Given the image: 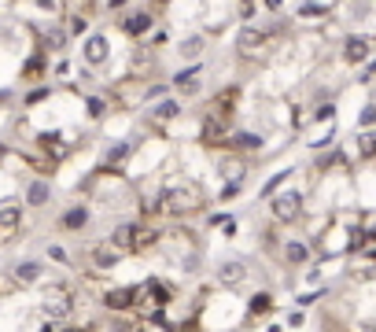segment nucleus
Masks as SVG:
<instances>
[{
  "label": "nucleus",
  "mask_w": 376,
  "mask_h": 332,
  "mask_svg": "<svg viewBox=\"0 0 376 332\" xmlns=\"http://www.w3.org/2000/svg\"><path fill=\"white\" fill-rule=\"evenodd\" d=\"M248 262L243 259H225V262H218L214 266V288H222V292H236L243 280H248Z\"/></svg>",
  "instance_id": "obj_13"
},
{
  "label": "nucleus",
  "mask_w": 376,
  "mask_h": 332,
  "mask_svg": "<svg viewBox=\"0 0 376 332\" xmlns=\"http://www.w3.org/2000/svg\"><path fill=\"white\" fill-rule=\"evenodd\" d=\"M240 100H243V89H240V85H222V89H218V93H214L211 100H206V107H203V111L222 114V119H236Z\"/></svg>",
  "instance_id": "obj_14"
},
{
  "label": "nucleus",
  "mask_w": 376,
  "mask_h": 332,
  "mask_svg": "<svg viewBox=\"0 0 376 332\" xmlns=\"http://www.w3.org/2000/svg\"><path fill=\"white\" fill-rule=\"evenodd\" d=\"M303 325H306V314L303 310H292L288 314V329H303Z\"/></svg>",
  "instance_id": "obj_39"
},
{
  "label": "nucleus",
  "mask_w": 376,
  "mask_h": 332,
  "mask_svg": "<svg viewBox=\"0 0 376 332\" xmlns=\"http://www.w3.org/2000/svg\"><path fill=\"white\" fill-rule=\"evenodd\" d=\"M262 148H266V137L255 133V130H236V133L229 137V144H225V151H232V156H243V159L262 156Z\"/></svg>",
  "instance_id": "obj_19"
},
{
  "label": "nucleus",
  "mask_w": 376,
  "mask_h": 332,
  "mask_svg": "<svg viewBox=\"0 0 376 332\" xmlns=\"http://www.w3.org/2000/svg\"><path fill=\"white\" fill-rule=\"evenodd\" d=\"M361 259H366V262H369V266H373V270H376V248H369V251H366V255H361Z\"/></svg>",
  "instance_id": "obj_41"
},
{
  "label": "nucleus",
  "mask_w": 376,
  "mask_h": 332,
  "mask_svg": "<svg viewBox=\"0 0 376 332\" xmlns=\"http://www.w3.org/2000/svg\"><path fill=\"white\" fill-rule=\"evenodd\" d=\"M373 78H376V59H373V63H366V67L358 70V85H369Z\"/></svg>",
  "instance_id": "obj_38"
},
{
  "label": "nucleus",
  "mask_w": 376,
  "mask_h": 332,
  "mask_svg": "<svg viewBox=\"0 0 376 332\" xmlns=\"http://www.w3.org/2000/svg\"><path fill=\"white\" fill-rule=\"evenodd\" d=\"M163 4H126L119 11V19H114V27L119 33H126L129 41H144V37L159 27V15H163Z\"/></svg>",
  "instance_id": "obj_3"
},
{
  "label": "nucleus",
  "mask_w": 376,
  "mask_h": 332,
  "mask_svg": "<svg viewBox=\"0 0 376 332\" xmlns=\"http://www.w3.org/2000/svg\"><path fill=\"white\" fill-rule=\"evenodd\" d=\"M22 203L30 211H45L52 203V181L48 177H30V181H26V193H22Z\"/></svg>",
  "instance_id": "obj_24"
},
{
  "label": "nucleus",
  "mask_w": 376,
  "mask_h": 332,
  "mask_svg": "<svg viewBox=\"0 0 376 332\" xmlns=\"http://www.w3.org/2000/svg\"><path fill=\"white\" fill-rule=\"evenodd\" d=\"M111 96H103V93H89L85 96V114H89V122H103L111 114Z\"/></svg>",
  "instance_id": "obj_26"
},
{
  "label": "nucleus",
  "mask_w": 376,
  "mask_h": 332,
  "mask_svg": "<svg viewBox=\"0 0 376 332\" xmlns=\"http://www.w3.org/2000/svg\"><path fill=\"white\" fill-rule=\"evenodd\" d=\"M266 332H288V329H284V325H277V322H273V325H269Z\"/></svg>",
  "instance_id": "obj_42"
},
{
  "label": "nucleus",
  "mask_w": 376,
  "mask_h": 332,
  "mask_svg": "<svg viewBox=\"0 0 376 332\" xmlns=\"http://www.w3.org/2000/svg\"><path fill=\"white\" fill-rule=\"evenodd\" d=\"M82 63H85V70H103L111 63V37L103 30H93L82 41Z\"/></svg>",
  "instance_id": "obj_9"
},
{
  "label": "nucleus",
  "mask_w": 376,
  "mask_h": 332,
  "mask_svg": "<svg viewBox=\"0 0 376 332\" xmlns=\"http://www.w3.org/2000/svg\"><path fill=\"white\" fill-rule=\"evenodd\" d=\"M358 130H376V104H373V100L358 114Z\"/></svg>",
  "instance_id": "obj_34"
},
{
  "label": "nucleus",
  "mask_w": 376,
  "mask_h": 332,
  "mask_svg": "<svg viewBox=\"0 0 376 332\" xmlns=\"http://www.w3.org/2000/svg\"><path fill=\"white\" fill-rule=\"evenodd\" d=\"M214 170L222 174V181H248V174H251V159H243V156H232V151H222V156L214 159Z\"/></svg>",
  "instance_id": "obj_20"
},
{
  "label": "nucleus",
  "mask_w": 376,
  "mask_h": 332,
  "mask_svg": "<svg viewBox=\"0 0 376 332\" xmlns=\"http://www.w3.org/2000/svg\"><path fill=\"white\" fill-rule=\"evenodd\" d=\"M292 174H295L292 166H288V170H277V174L269 177V181H266L262 188H258V199H266V203H269L277 193H284V188H288V181H292Z\"/></svg>",
  "instance_id": "obj_27"
},
{
  "label": "nucleus",
  "mask_w": 376,
  "mask_h": 332,
  "mask_svg": "<svg viewBox=\"0 0 376 332\" xmlns=\"http://www.w3.org/2000/svg\"><path fill=\"white\" fill-rule=\"evenodd\" d=\"M200 89H203V63H188V67H181L177 74H170V93L181 104L200 96Z\"/></svg>",
  "instance_id": "obj_10"
},
{
  "label": "nucleus",
  "mask_w": 376,
  "mask_h": 332,
  "mask_svg": "<svg viewBox=\"0 0 376 332\" xmlns=\"http://www.w3.org/2000/svg\"><path fill=\"white\" fill-rule=\"evenodd\" d=\"M354 148H358V159L361 163H376V130H358Z\"/></svg>",
  "instance_id": "obj_28"
},
{
  "label": "nucleus",
  "mask_w": 376,
  "mask_h": 332,
  "mask_svg": "<svg viewBox=\"0 0 376 332\" xmlns=\"http://www.w3.org/2000/svg\"><path fill=\"white\" fill-rule=\"evenodd\" d=\"M203 52H206V33H203V30L188 33L185 41L177 45V56H181V59H188V63H196V59H200Z\"/></svg>",
  "instance_id": "obj_25"
},
{
  "label": "nucleus",
  "mask_w": 376,
  "mask_h": 332,
  "mask_svg": "<svg viewBox=\"0 0 376 332\" xmlns=\"http://www.w3.org/2000/svg\"><path fill=\"white\" fill-rule=\"evenodd\" d=\"M284 236H288V233H280V225H266V229H262V251L277 255L280 244H284Z\"/></svg>",
  "instance_id": "obj_31"
},
{
  "label": "nucleus",
  "mask_w": 376,
  "mask_h": 332,
  "mask_svg": "<svg viewBox=\"0 0 376 332\" xmlns=\"http://www.w3.org/2000/svg\"><path fill=\"white\" fill-rule=\"evenodd\" d=\"M273 306H277V299H273V292H269V288L251 292V296H248V306H243V332L258 329V322H266V317L273 314Z\"/></svg>",
  "instance_id": "obj_11"
},
{
  "label": "nucleus",
  "mask_w": 376,
  "mask_h": 332,
  "mask_svg": "<svg viewBox=\"0 0 376 332\" xmlns=\"http://www.w3.org/2000/svg\"><path fill=\"white\" fill-rule=\"evenodd\" d=\"M232 133H236V119H222V114L203 111L200 114V126H196V144L203 151H225Z\"/></svg>",
  "instance_id": "obj_4"
},
{
  "label": "nucleus",
  "mask_w": 376,
  "mask_h": 332,
  "mask_svg": "<svg viewBox=\"0 0 376 332\" xmlns=\"http://www.w3.org/2000/svg\"><path fill=\"white\" fill-rule=\"evenodd\" d=\"M45 70H48V52H41V48H37V52L22 63V78H26V82H33V78H41Z\"/></svg>",
  "instance_id": "obj_29"
},
{
  "label": "nucleus",
  "mask_w": 376,
  "mask_h": 332,
  "mask_svg": "<svg viewBox=\"0 0 376 332\" xmlns=\"http://www.w3.org/2000/svg\"><path fill=\"white\" fill-rule=\"evenodd\" d=\"M85 259H89V266H93L96 273H107V270H114V266H122V262H126V255H122L119 248H114L107 236H103V240H96V244H89Z\"/></svg>",
  "instance_id": "obj_12"
},
{
  "label": "nucleus",
  "mask_w": 376,
  "mask_h": 332,
  "mask_svg": "<svg viewBox=\"0 0 376 332\" xmlns=\"http://www.w3.org/2000/svg\"><path fill=\"white\" fill-rule=\"evenodd\" d=\"M325 296H329L325 288H317V292H299V296H295V303H299V306H314V303H321Z\"/></svg>",
  "instance_id": "obj_37"
},
{
  "label": "nucleus",
  "mask_w": 376,
  "mask_h": 332,
  "mask_svg": "<svg viewBox=\"0 0 376 332\" xmlns=\"http://www.w3.org/2000/svg\"><path fill=\"white\" fill-rule=\"evenodd\" d=\"M177 299V285L174 280H166V277H148L144 280V303H151L155 310H166Z\"/></svg>",
  "instance_id": "obj_16"
},
{
  "label": "nucleus",
  "mask_w": 376,
  "mask_h": 332,
  "mask_svg": "<svg viewBox=\"0 0 376 332\" xmlns=\"http://www.w3.org/2000/svg\"><path fill=\"white\" fill-rule=\"evenodd\" d=\"M269 207V218H273V225L288 229L295 222H303L306 214V193H299V188H284V193H277L273 199L266 203Z\"/></svg>",
  "instance_id": "obj_5"
},
{
  "label": "nucleus",
  "mask_w": 376,
  "mask_h": 332,
  "mask_svg": "<svg viewBox=\"0 0 376 332\" xmlns=\"http://www.w3.org/2000/svg\"><path fill=\"white\" fill-rule=\"evenodd\" d=\"M22 236V207L19 203H4L0 207V248Z\"/></svg>",
  "instance_id": "obj_22"
},
{
  "label": "nucleus",
  "mask_w": 376,
  "mask_h": 332,
  "mask_svg": "<svg viewBox=\"0 0 376 332\" xmlns=\"http://www.w3.org/2000/svg\"><path fill=\"white\" fill-rule=\"evenodd\" d=\"M52 93H56V85H41V89H30V93L22 96V104H26V107H37V104H45V100H48Z\"/></svg>",
  "instance_id": "obj_32"
},
{
  "label": "nucleus",
  "mask_w": 376,
  "mask_h": 332,
  "mask_svg": "<svg viewBox=\"0 0 376 332\" xmlns=\"http://www.w3.org/2000/svg\"><path fill=\"white\" fill-rule=\"evenodd\" d=\"M336 11H340L336 4H299L295 15L299 19H329V15H336Z\"/></svg>",
  "instance_id": "obj_30"
},
{
  "label": "nucleus",
  "mask_w": 376,
  "mask_h": 332,
  "mask_svg": "<svg viewBox=\"0 0 376 332\" xmlns=\"http://www.w3.org/2000/svg\"><path fill=\"white\" fill-rule=\"evenodd\" d=\"M361 332H376V325H366V329H361Z\"/></svg>",
  "instance_id": "obj_43"
},
{
  "label": "nucleus",
  "mask_w": 376,
  "mask_h": 332,
  "mask_svg": "<svg viewBox=\"0 0 376 332\" xmlns=\"http://www.w3.org/2000/svg\"><path fill=\"white\" fill-rule=\"evenodd\" d=\"M222 233H225V236H236V218H229V222L222 225Z\"/></svg>",
  "instance_id": "obj_40"
},
{
  "label": "nucleus",
  "mask_w": 376,
  "mask_h": 332,
  "mask_svg": "<svg viewBox=\"0 0 376 332\" xmlns=\"http://www.w3.org/2000/svg\"><path fill=\"white\" fill-rule=\"evenodd\" d=\"M89 222H93V207H89V203H70V207L59 214L63 233H85Z\"/></svg>",
  "instance_id": "obj_23"
},
{
  "label": "nucleus",
  "mask_w": 376,
  "mask_h": 332,
  "mask_svg": "<svg viewBox=\"0 0 376 332\" xmlns=\"http://www.w3.org/2000/svg\"><path fill=\"white\" fill-rule=\"evenodd\" d=\"M288 37V22H240L236 30V41H232V48H236V56L243 63H262L269 59L280 48V41Z\"/></svg>",
  "instance_id": "obj_2"
},
{
  "label": "nucleus",
  "mask_w": 376,
  "mask_h": 332,
  "mask_svg": "<svg viewBox=\"0 0 376 332\" xmlns=\"http://www.w3.org/2000/svg\"><path fill=\"white\" fill-rule=\"evenodd\" d=\"M45 255H48V259L56 262V266H70V251L63 248V244H48V248H45Z\"/></svg>",
  "instance_id": "obj_35"
},
{
  "label": "nucleus",
  "mask_w": 376,
  "mask_h": 332,
  "mask_svg": "<svg viewBox=\"0 0 376 332\" xmlns=\"http://www.w3.org/2000/svg\"><path fill=\"white\" fill-rule=\"evenodd\" d=\"M45 273H48V266L41 259H19V262L8 266V277L15 280L19 288H30V285H37V280H45Z\"/></svg>",
  "instance_id": "obj_17"
},
{
  "label": "nucleus",
  "mask_w": 376,
  "mask_h": 332,
  "mask_svg": "<svg viewBox=\"0 0 376 332\" xmlns=\"http://www.w3.org/2000/svg\"><path fill=\"white\" fill-rule=\"evenodd\" d=\"M277 262L284 270H306V266L314 262V248H310V240H303V236H284Z\"/></svg>",
  "instance_id": "obj_8"
},
{
  "label": "nucleus",
  "mask_w": 376,
  "mask_h": 332,
  "mask_svg": "<svg viewBox=\"0 0 376 332\" xmlns=\"http://www.w3.org/2000/svg\"><path fill=\"white\" fill-rule=\"evenodd\" d=\"M174 332H203V317H196V314L181 317V322H177V329H174Z\"/></svg>",
  "instance_id": "obj_36"
},
{
  "label": "nucleus",
  "mask_w": 376,
  "mask_h": 332,
  "mask_svg": "<svg viewBox=\"0 0 376 332\" xmlns=\"http://www.w3.org/2000/svg\"><path fill=\"white\" fill-rule=\"evenodd\" d=\"M306 151H314V156H321V151L336 148V122H310L306 133L299 137Z\"/></svg>",
  "instance_id": "obj_15"
},
{
  "label": "nucleus",
  "mask_w": 376,
  "mask_h": 332,
  "mask_svg": "<svg viewBox=\"0 0 376 332\" xmlns=\"http://www.w3.org/2000/svg\"><path fill=\"white\" fill-rule=\"evenodd\" d=\"M376 59V37L373 33H343L340 41V63L343 67H366Z\"/></svg>",
  "instance_id": "obj_7"
},
{
  "label": "nucleus",
  "mask_w": 376,
  "mask_h": 332,
  "mask_svg": "<svg viewBox=\"0 0 376 332\" xmlns=\"http://www.w3.org/2000/svg\"><path fill=\"white\" fill-rule=\"evenodd\" d=\"M185 119V104L170 93V96H163L159 104H151V111H148V122L151 126H174V122H181Z\"/></svg>",
  "instance_id": "obj_21"
},
{
  "label": "nucleus",
  "mask_w": 376,
  "mask_h": 332,
  "mask_svg": "<svg viewBox=\"0 0 376 332\" xmlns=\"http://www.w3.org/2000/svg\"><path fill=\"white\" fill-rule=\"evenodd\" d=\"M144 303V285H111L100 292V306L111 314H133Z\"/></svg>",
  "instance_id": "obj_6"
},
{
  "label": "nucleus",
  "mask_w": 376,
  "mask_h": 332,
  "mask_svg": "<svg viewBox=\"0 0 376 332\" xmlns=\"http://www.w3.org/2000/svg\"><path fill=\"white\" fill-rule=\"evenodd\" d=\"M159 203H163V218H174V222H185L192 214H203L206 211V188L188 174H170L159 181Z\"/></svg>",
  "instance_id": "obj_1"
},
{
  "label": "nucleus",
  "mask_w": 376,
  "mask_h": 332,
  "mask_svg": "<svg viewBox=\"0 0 376 332\" xmlns=\"http://www.w3.org/2000/svg\"><path fill=\"white\" fill-rule=\"evenodd\" d=\"M240 193H243V185H240V181H225L222 188H218V199H214V203H232Z\"/></svg>",
  "instance_id": "obj_33"
},
{
  "label": "nucleus",
  "mask_w": 376,
  "mask_h": 332,
  "mask_svg": "<svg viewBox=\"0 0 376 332\" xmlns=\"http://www.w3.org/2000/svg\"><path fill=\"white\" fill-rule=\"evenodd\" d=\"M137 233H140V218H126V222H119L111 229L107 240L126 255V259H133V255H137Z\"/></svg>",
  "instance_id": "obj_18"
}]
</instances>
